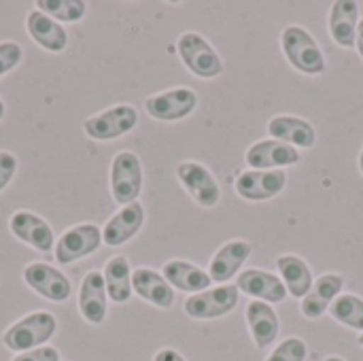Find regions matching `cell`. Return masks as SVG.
Segmentation results:
<instances>
[{"label": "cell", "mask_w": 363, "mask_h": 361, "mask_svg": "<svg viewBox=\"0 0 363 361\" xmlns=\"http://www.w3.org/2000/svg\"><path fill=\"white\" fill-rule=\"evenodd\" d=\"M106 309H108V294H106L104 274L100 270H89L81 281L79 313L87 323L100 326L106 319Z\"/></svg>", "instance_id": "obj_16"}, {"label": "cell", "mask_w": 363, "mask_h": 361, "mask_svg": "<svg viewBox=\"0 0 363 361\" xmlns=\"http://www.w3.org/2000/svg\"><path fill=\"white\" fill-rule=\"evenodd\" d=\"M359 2L357 0H336L330 6L328 30L332 40L342 49H353L359 26Z\"/></svg>", "instance_id": "obj_19"}, {"label": "cell", "mask_w": 363, "mask_h": 361, "mask_svg": "<svg viewBox=\"0 0 363 361\" xmlns=\"http://www.w3.org/2000/svg\"><path fill=\"white\" fill-rule=\"evenodd\" d=\"M177 179L189 198L202 209H215L221 200V187L215 174L202 164L194 160H185L177 166Z\"/></svg>", "instance_id": "obj_7"}, {"label": "cell", "mask_w": 363, "mask_h": 361, "mask_svg": "<svg viewBox=\"0 0 363 361\" xmlns=\"http://www.w3.org/2000/svg\"><path fill=\"white\" fill-rule=\"evenodd\" d=\"M21 60H23L21 45L15 43V40H2L0 43V79L6 72H11L13 68H17Z\"/></svg>", "instance_id": "obj_30"}, {"label": "cell", "mask_w": 363, "mask_h": 361, "mask_svg": "<svg viewBox=\"0 0 363 361\" xmlns=\"http://www.w3.org/2000/svg\"><path fill=\"white\" fill-rule=\"evenodd\" d=\"M153 361H187L179 351H174V349H160L157 353H155V357Z\"/></svg>", "instance_id": "obj_33"}, {"label": "cell", "mask_w": 363, "mask_h": 361, "mask_svg": "<svg viewBox=\"0 0 363 361\" xmlns=\"http://www.w3.org/2000/svg\"><path fill=\"white\" fill-rule=\"evenodd\" d=\"M359 172H362V177H363V149H362V153H359Z\"/></svg>", "instance_id": "obj_37"}, {"label": "cell", "mask_w": 363, "mask_h": 361, "mask_svg": "<svg viewBox=\"0 0 363 361\" xmlns=\"http://www.w3.org/2000/svg\"><path fill=\"white\" fill-rule=\"evenodd\" d=\"M277 268L283 285L287 287V294L294 296L296 300H304L315 283L313 270L306 264V260H302L296 253H283L277 257Z\"/></svg>", "instance_id": "obj_25"}, {"label": "cell", "mask_w": 363, "mask_h": 361, "mask_svg": "<svg viewBox=\"0 0 363 361\" xmlns=\"http://www.w3.org/2000/svg\"><path fill=\"white\" fill-rule=\"evenodd\" d=\"M164 279L172 285V289L185 291L189 296L206 291L211 287V274L208 270L187 262V260H170L162 266Z\"/></svg>", "instance_id": "obj_24"}, {"label": "cell", "mask_w": 363, "mask_h": 361, "mask_svg": "<svg viewBox=\"0 0 363 361\" xmlns=\"http://www.w3.org/2000/svg\"><path fill=\"white\" fill-rule=\"evenodd\" d=\"M355 49H357L359 57L363 60V17L359 19V26H357V38H355Z\"/></svg>", "instance_id": "obj_34"}, {"label": "cell", "mask_w": 363, "mask_h": 361, "mask_svg": "<svg viewBox=\"0 0 363 361\" xmlns=\"http://www.w3.org/2000/svg\"><path fill=\"white\" fill-rule=\"evenodd\" d=\"M4 113H6V109H4V102H2V98H0V121L4 119Z\"/></svg>", "instance_id": "obj_35"}, {"label": "cell", "mask_w": 363, "mask_h": 361, "mask_svg": "<svg viewBox=\"0 0 363 361\" xmlns=\"http://www.w3.org/2000/svg\"><path fill=\"white\" fill-rule=\"evenodd\" d=\"M330 315L340 326L363 334V298L355 294H340L330 306Z\"/></svg>", "instance_id": "obj_27"}, {"label": "cell", "mask_w": 363, "mask_h": 361, "mask_svg": "<svg viewBox=\"0 0 363 361\" xmlns=\"http://www.w3.org/2000/svg\"><path fill=\"white\" fill-rule=\"evenodd\" d=\"M100 245H102V230L96 223H79L66 230L57 238L53 247V257L60 266H68L72 262L89 257L100 249Z\"/></svg>", "instance_id": "obj_8"}, {"label": "cell", "mask_w": 363, "mask_h": 361, "mask_svg": "<svg viewBox=\"0 0 363 361\" xmlns=\"http://www.w3.org/2000/svg\"><path fill=\"white\" fill-rule=\"evenodd\" d=\"M23 283L49 302H66L72 294L70 279L45 262H32L23 268Z\"/></svg>", "instance_id": "obj_10"}, {"label": "cell", "mask_w": 363, "mask_h": 361, "mask_svg": "<svg viewBox=\"0 0 363 361\" xmlns=\"http://www.w3.org/2000/svg\"><path fill=\"white\" fill-rule=\"evenodd\" d=\"M281 49L289 66L302 74L317 77L328 70V60L319 40L300 23H289L287 28H283Z\"/></svg>", "instance_id": "obj_1"}, {"label": "cell", "mask_w": 363, "mask_h": 361, "mask_svg": "<svg viewBox=\"0 0 363 361\" xmlns=\"http://www.w3.org/2000/svg\"><path fill=\"white\" fill-rule=\"evenodd\" d=\"M17 157L11 151H0V191L6 189V185L11 183V179L17 172Z\"/></svg>", "instance_id": "obj_31"}, {"label": "cell", "mask_w": 363, "mask_h": 361, "mask_svg": "<svg viewBox=\"0 0 363 361\" xmlns=\"http://www.w3.org/2000/svg\"><path fill=\"white\" fill-rule=\"evenodd\" d=\"M323 361H347V360H342V357H338V355H330V357H325Z\"/></svg>", "instance_id": "obj_36"}, {"label": "cell", "mask_w": 363, "mask_h": 361, "mask_svg": "<svg viewBox=\"0 0 363 361\" xmlns=\"http://www.w3.org/2000/svg\"><path fill=\"white\" fill-rule=\"evenodd\" d=\"M145 223V206L140 202H132L121 206L102 228V243L106 247H121L132 240Z\"/></svg>", "instance_id": "obj_20"}, {"label": "cell", "mask_w": 363, "mask_h": 361, "mask_svg": "<svg viewBox=\"0 0 363 361\" xmlns=\"http://www.w3.org/2000/svg\"><path fill=\"white\" fill-rule=\"evenodd\" d=\"M357 343H359V345H362V347H363V334H359V338H357Z\"/></svg>", "instance_id": "obj_38"}, {"label": "cell", "mask_w": 363, "mask_h": 361, "mask_svg": "<svg viewBox=\"0 0 363 361\" xmlns=\"http://www.w3.org/2000/svg\"><path fill=\"white\" fill-rule=\"evenodd\" d=\"M238 300H240V291L236 283H228V285L208 287L206 291L189 296L183 304V311L187 317L196 321L221 319L238 306Z\"/></svg>", "instance_id": "obj_5"}, {"label": "cell", "mask_w": 363, "mask_h": 361, "mask_svg": "<svg viewBox=\"0 0 363 361\" xmlns=\"http://www.w3.org/2000/svg\"><path fill=\"white\" fill-rule=\"evenodd\" d=\"M308 360V345L298 338H285L283 343H279V347L266 357V361H306Z\"/></svg>", "instance_id": "obj_29"}, {"label": "cell", "mask_w": 363, "mask_h": 361, "mask_svg": "<svg viewBox=\"0 0 363 361\" xmlns=\"http://www.w3.org/2000/svg\"><path fill=\"white\" fill-rule=\"evenodd\" d=\"M111 196L117 204L138 202L143 191V164L134 151H119L111 160Z\"/></svg>", "instance_id": "obj_4"}, {"label": "cell", "mask_w": 363, "mask_h": 361, "mask_svg": "<svg viewBox=\"0 0 363 361\" xmlns=\"http://www.w3.org/2000/svg\"><path fill=\"white\" fill-rule=\"evenodd\" d=\"M36 11L57 23H74L87 15V4L81 0H36Z\"/></svg>", "instance_id": "obj_28"}, {"label": "cell", "mask_w": 363, "mask_h": 361, "mask_svg": "<svg viewBox=\"0 0 363 361\" xmlns=\"http://www.w3.org/2000/svg\"><path fill=\"white\" fill-rule=\"evenodd\" d=\"M104 283H106V294L108 300H113L115 304H125L134 289H132V266L130 260L125 255H113L106 264H104Z\"/></svg>", "instance_id": "obj_26"}, {"label": "cell", "mask_w": 363, "mask_h": 361, "mask_svg": "<svg viewBox=\"0 0 363 361\" xmlns=\"http://www.w3.org/2000/svg\"><path fill=\"white\" fill-rule=\"evenodd\" d=\"M55 317L47 311H36L9 326L2 334V345L13 353H26L45 347V343H49L55 336Z\"/></svg>", "instance_id": "obj_2"}, {"label": "cell", "mask_w": 363, "mask_h": 361, "mask_svg": "<svg viewBox=\"0 0 363 361\" xmlns=\"http://www.w3.org/2000/svg\"><path fill=\"white\" fill-rule=\"evenodd\" d=\"M9 230L19 243L28 245V247H32V249H36L40 253H47V251H51L55 247L53 228L40 215H36L32 211L13 213L11 219H9Z\"/></svg>", "instance_id": "obj_13"}, {"label": "cell", "mask_w": 363, "mask_h": 361, "mask_svg": "<svg viewBox=\"0 0 363 361\" xmlns=\"http://www.w3.org/2000/svg\"><path fill=\"white\" fill-rule=\"evenodd\" d=\"M245 162L251 166V170H285L300 164L302 155L296 147H289L274 138H264L247 149Z\"/></svg>", "instance_id": "obj_12"}, {"label": "cell", "mask_w": 363, "mask_h": 361, "mask_svg": "<svg viewBox=\"0 0 363 361\" xmlns=\"http://www.w3.org/2000/svg\"><path fill=\"white\" fill-rule=\"evenodd\" d=\"M198 106V94L191 87H170L145 100V111L157 121H181Z\"/></svg>", "instance_id": "obj_9"}, {"label": "cell", "mask_w": 363, "mask_h": 361, "mask_svg": "<svg viewBox=\"0 0 363 361\" xmlns=\"http://www.w3.org/2000/svg\"><path fill=\"white\" fill-rule=\"evenodd\" d=\"M26 32L28 36L45 51L60 53L68 47V32L62 23L47 17L40 11H30L26 17Z\"/></svg>", "instance_id": "obj_23"}, {"label": "cell", "mask_w": 363, "mask_h": 361, "mask_svg": "<svg viewBox=\"0 0 363 361\" xmlns=\"http://www.w3.org/2000/svg\"><path fill=\"white\" fill-rule=\"evenodd\" d=\"M268 134L274 140H281L289 147L313 149L317 145V130L311 121L294 115H277L268 121Z\"/></svg>", "instance_id": "obj_22"}, {"label": "cell", "mask_w": 363, "mask_h": 361, "mask_svg": "<svg viewBox=\"0 0 363 361\" xmlns=\"http://www.w3.org/2000/svg\"><path fill=\"white\" fill-rule=\"evenodd\" d=\"M236 287L240 294L268 302V304H281L287 300V287L283 285L281 277L262 268H249L245 272L238 274L236 279Z\"/></svg>", "instance_id": "obj_15"}, {"label": "cell", "mask_w": 363, "mask_h": 361, "mask_svg": "<svg viewBox=\"0 0 363 361\" xmlns=\"http://www.w3.org/2000/svg\"><path fill=\"white\" fill-rule=\"evenodd\" d=\"M287 187L285 170H247L240 172L234 181V189L242 200L266 202L283 194Z\"/></svg>", "instance_id": "obj_11"}, {"label": "cell", "mask_w": 363, "mask_h": 361, "mask_svg": "<svg viewBox=\"0 0 363 361\" xmlns=\"http://www.w3.org/2000/svg\"><path fill=\"white\" fill-rule=\"evenodd\" d=\"M251 253H253V245L249 240L236 238V240H228L225 245H221L208 264L211 281L219 285H228L234 277L240 274V268L247 264Z\"/></svg>", "instance_id": "obj_14"}, {"label": "cell", "mask_w": 363, "mask_h": 361, "mask_svg": "<svg viewBox=\"0 0 363 361\" xmlns=\"http://www.w3.org/2000/svg\"><path fill=\"white\" fill-rule=\"evenodd\" d=\"M11 361H60V351L53 347H40L26 353H17Z\"/></svg>", "instance_id": "obj_32"}, {"label": "cell", "mask_w": 363, "mask_h": 361, "mask_svg": "<svg viewBox=\"0 0 363 361\" xmlns=\"http://www.w3.org/2000/svg\"><path fill=\"white\" fill-rule=\"evenodd\" d=\"M138 123V111L132 104H115L83 121V132L91 140H115L130 134Z\"/></svg>", "instance_id": "obj_6"}, {"label": "cell", "mask_w": 363, "mask_h": 361, "mask_svg": "<svg viewBox=\"0 0 363 361\" xmlns=\"http://www.w3.org/2000/svg\"><path fill=\"white\" fill-rule=\"evenodd\" d=\"M177 53L185 68L198 79H217L225 72V64L219 51L200 34V32H183L177 38Z\"/></svg>", "instance_id": "obj_3"}, {"label": "cell", "mask_w": 363, "mask_h": 361, "mask_svg": "<svg viewBox=\"0 0 363 361\" xmlns=\"http://www.w3.org/2000/svg\"><path fill=\"white\" fill-rule=\"evenodd\" d=\"M342 289H345V277L342 274H336V272L321 274L319 279H315L308 296L300 302L302 315L311 321L321 319L330 311L334 300L342 294Z\"/></svg>", "instance_id": "obj_18"}, {"label": "cell", "mask_w": 363, "mask_h": 361, "mask_svg": "<svg viewBox=\"0 0 363 361\" xmlns=\"http://www.w3.org/2000/svg\"><path fill=\"white\" fill-rule=\"evenodd\" d=\"M132 289L134 294L145 300L147 304L168 311L174 304V289L172 285L164 279L162 272L153 268H136L132 270Z\"/></svg>", "instance_id": "obj_17"}, {"label": "cell", "mask_w": 363, "mask_h": 361, "mask_svg": "<svg viewBox=\"0 0 363 361\" xmlns=\"http://www.w3.org/2000/svg\"><path fill=\"white\" fill-rule=\"evenodd\" d=\"M245 319H247L251 338L259 351L268 349L277 343L279 332H281V321H279V315L272 304L262 302V300H251L247 304Z\"/></svg>", "instance_id": "obj_21"}]
</instances>
